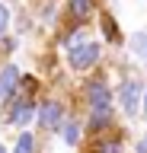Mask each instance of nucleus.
<instances>
[{
  "label": "nucleus",
  "instance_id": "nucleus-1",
  "mask_svg": "<svg viewBox=\"0 0 147 153\" xmlns=\"http://www.w3.org/2000/svg\"><path fill=\"white\" fill-rule=\"evenodd\" d=\"M99 61V45L96 42H83V45H74L70 48V67L77 70H87Z\"/></svg>",
  "mask_w": 147,
  "mask_h": 153
},
{
  "label": "nucleus",
  "instance_id": "nucleus-2",
  "mask_svg": "<svg viewBox=\"0 0 147 153\" xmlns=\"http://www.w3.org/2000/svg\"><path fill=\"white\" fill-rule=\"evenodd\" d=\"M90 105L96 115H109V105H112V96H109L106 83H90Z\"/></svg>",
  "mask_w": 147,
  "mask_h": 153
},
{
  "label": "nucleus",
  "instance_id": "nucleus-3",
  "mask_svg": "<svg viewBox=\"0 0 147 153\" xmlns=\"http://www.w3.org/2000/svg\"><path fill=\"white\" fill-rule=\"evenodd\" d=\"M137 96H141V86L137 83H125L122 89H118V99H122V108H125L128 115L137 108Z\"/></svg>",
  "mask_w": 147,
  "mask_h": 153
},
{
  "label": "nucleus",
  "instance_id": "nucleus-4",
  "mask_svg": "<svg viewBox=\"0 0 147 153\" xmlns=\"http://www.w3.org/2000/svg\"><path fill=\"white\" fill-rule=\"evenodd\" d=\"M39 121H42V128H58L61 124V105L58 102H45L42 112H39Z\"/></svg>",
  "mask_w": 147,
  "mask_h": 153
},
{
  "label": "nucleus",
  "instance_id": "nucleus-5",
  "mask_svg": "<svg viewBox=\"0 0 147 153\" xmlns=\"http://www.w3.org/2000/svg\"><path fill=\"white\" fill-rule=\"evenodd\" d=\"M16 80H19V70H16V67H7V70L0 74V96H10Z\"/></svg>",
  "mask_w": 147,
  "mask_h": 153
},
{
  "label": "nucleus",
  "instance_id": "nucleus-6",
  "mask_svg": "<svg viewBox=\"0 0 147 153\" xmlns=\"http://www.w3.org/2000/svg\"><path fill=\"white\" fill-rule=\"evenodd\" d=\"M131 51H134L141 61H147V32H134V35H131Z\"/></svg>",
  "mask_w": 147,
  "mask_h": 153
},
{
  "label": "nucleus",
  "instance_id": "nucleus-7",
  "mask_svg": "<svg viewBox=\"0 0 147 153\" xmlns=\"http://www.w3.org/2000/svg\"><path fill=\"white\" fill-rule=\"evenodd\" d=\"M29 115H32V105L29 102H19L16 108H13L10 118H13V124H26V121H29Z\"/></svg>",
  "mask_w": 147,
  "mask_h": 153
},
{
  "label": "nucleus",
  "instance_id": "nucleus-8",
  "mask_svg": "<svg viewBox=\"0 0 147 153\" xmlns=\"http://www.w3.org/2000/svg\"><path fill=\"white\" fill-rule=\"evenodd\" d=\"M70 13L77 19H87V13H90V0H70Z\"/></svg>",
  "mask_w": 147,
  "mask_h": 153
},
{
  "label": "nucleus",
  "instance_id": "nucleus-9",
  "mask_svg": "<svg viewBox=\"0 0 147 153\" xmlns=\"http://www.w3.org/2000/svg\"><path fill=\"white\" fill-rule=\"evenodd\" d=\"M16 153H32V134H22L16 140Z\"/></svg>",
  "mask_w": 147,
  "mask_h": 153
},
{
  "label": "nucleus",
  "instance_id": "nucleus-10",
  "mask_svg": "<svg viewBox=\"0 0 147 153\" xmlns=\"http://www.w3.org/2000/svg\"><path fill=\"white\" fill-rule=\"evenodd\" d=\"M77 137H80L77 124H74V121H67V128H64V140H67V143H77Z\"/></svg>",
  "mask_w": 147,
  "mask_h": 153
},
{
  "label": "nucleus",
  "instance_id": "nucleus-11",
  "mask_svg": "<svg viewBox=\"0 0 147 153\" xmlns=\"http://www.w3.org/2000/svg\"><path fill=\"white\" fill-rule=\"evenodd\" d=\"M96 153H118V140H102L96 147Z\"/></svg>",
  "mask_w": 147,
  "mask_h": 153
},
{
  "label": "nucleus",
  "instance_id": "nucleus-12",
  "mask_svg": "<svg viewBox=\"0 0 147 153\" xmlns=\"http://www.w3.org/2000/svg\"><path fill=\"white\" fill-rule=\"evenodd\" d=\"M7 22H10V13H7V7H3V3H0V32H3V29H7Z\"/></svg>",
  "mask_w": 147,
  "mask_h": 153
},
{
  "label": "nucleus",
  "instance_id": "nucleus-13",
  "mask_svg": "<svg viewBox=\"0 0 147 153\" xmlns=\"http://www.w3.org/2000/svg\"><path fill=\"white\" fill-rule=\"evenodd\" d=\"M102 26H106V35L109 38H115V29H112V19H109V16H102Z\"/></svg>",
  "mask_w": 147,
  "mask_h": 153
},
{
  "label": "nucleus",
  "instance_id": "nucleus-14",
  "mask_svg": "<svg viewBox=\"0 0 147 153\" xmlns=\"http://www.w3.org/2000/svg\"><path fill=\"white\" fill-rule=\"evenodd\" d=\"M137 153H147V137H144L141 143H137Z\"/></svg>",
  "mask_w": 147,
  "mask_h": 153
},
{
  "label": "nucleus",
  "instance_id": "nucleus-15",
  "mask_svg": "<svg viewBox=\"0 0 147 153\" xmlns=\"http://www.w3.org/2000/svg\"><path fill=\"white\" fill-rule=\"evenodd\" d=\"M144 108H147V93H144Z\"/></svg>",
  "mask_w": 147,
  "mask_h": 153
},
{
  "label": "nucleus",
  "instance_id": "nucleus-16",
  "mask_svg": "<svg viewBox=\"0 0 147 153\" xmlns=\"http://www.w3.org/2000/svg\"><path fill=\"white\" fill-rule=\"evenodd\" d=\"M0 153H3V147H0Z\"/></svg>",
  "mask_w": 147,
  "mask_h": 153
}]
</instances>
